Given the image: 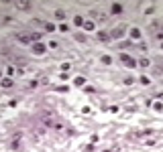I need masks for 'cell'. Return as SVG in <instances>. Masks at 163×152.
<instances>
[{
    "mask_svg": "<svg viewBox=\"0 0 163 152\" xmlns=\"http://www.w3.org/2000/svg\"><path fill=\"white\" fill-rule=\"evenodd\" d=\"M102 63H104V65H110V63H112V59H110L108 55H104V57H102Z\"/></svg>",
    "mask_w": 163,
    "mask_h": 152,
    "instance_id": "10",
    "label": "cell"
},
{
    "mask_svg": "<svg viewBox=\"0 0 163 152\" xmlns=\"http://www.w3.org/2000/svg\"><path fill=\"white\" fill-rule=\"evenodd\" d=\"M55 16H57V18H63V16H65V12H63V10H57V12H55Z\"/></svg>",
    "mask_w": 163,
    "mask_h": 152,
    "instance_id": "17",
    "label": "cell"
},
{
    "mask_svg": "<svg viewBox=\"0 0 163 152\" xmlns=\"http://www.w3.org/2000/svg\"><path fill=\"white\" fill-rule=\"evenodd\" d=\"M131 37H132V39H139V37H141V30H139V29H131Z\"/></svg>",
    "mask_w": 163,
    "mask_h": 152,
    "instance_id": "4",
    "label": "cell"
},
{
    "mask_svg": "<svg viewBox=\"0 0 163 152\" xmlns=\"http://www.w3.org/2000/svg\"><path fill=\"white\" fill-rule=\"evenodd\" d=\"M139 63H141V67H147V65H149V59H141Z\"/></svg>",
    "mask_w": 163,
    "mask_h": 152,
    "instance_id": "15",
    "label": "cell"
},
{
    "mask_svg": "<svg viewBox=\"0 0 163 152\" xmlns=\"http://www.w3.org/2000/svg\"><path fill=\"white\" fill-rule=\"evenodd\" d=\"M141 83L147 85V83H149V77H147V75H143V77H141Z\"/></svg>",
    "mask_w": 163,
    "mask_h": 152,
    "instance_id": "18",
    "label": "cell"
},
{
    "mask_svg": "<svg viewBox=\"0 0 163 152\" xmlns=\"http://www.w3.org/2000/svg\"><path fill=\"white\" fill-rule=\"evenodd\" d=\"M45 29L49 30V32H51V30H55V24H51V23H47V24H45Z\"/></svg>",
    "mask_w": 163,
    "mask_h": 152,
    "instance_id": "14",
    "label": "cell"
},
{
    "mask_svg": "<svg viewBox=\"0 0 163 152\" xmlns=\"http://www.w3.org/2000/svg\"><path fill=\"white\" fill-rule=\"evenodd\" d=\"M84 29H86V30H94V23H90V20H84Z\"/></svg>",
    "mask_w": 163,
    "mask_h": 152,
    "instance_id": "5",
    "label": "cell"
},
{
    "mask_svg": "<svg viewBox=\"0 0 163 152\" xmlns=\"http://www.w3.org/2000/svg\"><path fill=\"white\" fill-rule=\"evenodd\" d=\"M98 41H102V43H104V41H108V35H106V32H98Z\"/></svg>",
    "mask_w": 163,
    "mask_h": 152,
    "instance_id": "7",
    "label": "cell"
},
{
    "mask_svg": "<svg viewBox=\"0 0 163 152\" xmlns=\"http://www.w3.org/2000/svg\"><path fill=\"white\" fill-rule=\"evenodd\" d=\"M73 23L78 24V26H82V24H84V20H82V16H76V20H73Z\"/></svg>",
    "mask_w": 163,
    "mask_h": 152,
    "instance_id": "13",
    "label": "cell"
},
{
    "mask_svg": "<svg viewBox=\"0 0 163 152\" xmlns=\"http://www.w3.org/2000/svg\"><path fill=\"white\" fill-rule=\"evenodd\" d=\"M73 83H76V85H84L86 79H84V77H76V81H73Z\"/></svg>",
    "mask_w": 163,
    "mask_h": 152,
    "instance_id": "12",
    "label": "cell"
},
{
    "mask_svg": "<svg viewBox=\"0 0 163 152\" xmlns=\"http://www.w3.org/2000/svg\"><path fill=\"white\" fill-rule=\"evenodd\" d=\"M104 152H110V150H104Z\"/></svg>",
    "mask_w": 163,
    "mask_h": 152,
    "instance_id": "19",
    "label": "cell"
},
{
    "mask_svg": "<svg viewBox=\"0 0 163 152\" xmlns=\"http://www.w3.org/2000/svg\"><path fill=\"white\" fill-rule=\"evenodd\" d=\"M2 87H12V81L10 79H2Z\"/></svg>",
    "mask_w": 163,
    "mask_h": 152,
    "instance_id": "11",
    "label": "cell"
},
{
    "mask_svg": "<svg viewBox=\"0 0 163 152\" xmlns=\"http://www.w3.org/2000/svg\"><path fill=\"white\" fill-rule=\"evenodd\" d=\"M120 61H122V63L126 65V67H135V65H137V63H135V59H132V57H129L126 53H122V55H120Z\"/></svg>",
    "mask_w": 163,
    "mask_h": 152,
    "instance_id": "1",
    "label": "cell"
},
{
    "mask_svg": "<svg viewBox=\"0 0 163 152\" xmlns=\"http://www.w3.org/2000/svg\"><path fill=\"white\" fill-rule=\"evenodd\" d=\"M122 32H124V26H118L116 30H112V39H120V37H122Z\"/></svg>",
    "mask_w": 163,
    "mask_h": 152,
    "instance_id": "3",
    "label": "cell"
},
{
    "mask_svg": "<svg viewBox=\"0 0 163 152\" xmlns=\"http://www.w3.org/2000/svg\"><path fill=\"white\" fill-rule=\"evenodd\" d=\"M31 39H33V41H39V39H41V35H39V32H33V35H31Z\"/></svg>",
    "mask_w": 163,
    "mask_h": 152,
    "instance_id": "16",
    "label": "cell"
},
{
    "mask_svg": "<svg viewBox=\"0 0 163 152\" xmlns=\"http://www.w3.org/2000/svg\"><path fill=\"white\" fill-rule=\"evenodd\" d=\"M16 6L24 10V8H29V6H31V2H16Z\"/></svg>",
    "mask_w": 163,
    "mask_h": 152,
    "instance_id": "8",
    "label": "cell"
},
{
    "mask_svg": "<svg viewBox=\"0 0 163 152\" xmlns=\"http://www.w3.org/2000/svg\"><path fill=\"white\" fill-rule=\"evenodd\" d=\"M120 10H122V4L114 2V4H112V12H120Z\"/></svg>",
    "mask_w": 163,
    "mask_h": 152,
    "instance_id": "6",
    "label": "cell"
},
{
    "mask_svg": "<svg viewBox=\"0 0 163 152\" xmlns=\"http://www.w3.org/2000/svg\"><path fill=\"white\" fill-rule=\"evenodd\" d=\"M16 39H18L21 43H29V39H31V37H27V35H18Z\"/></svg>",
    "mask_w": 163,
    "mask_h": 152,
    "instance_id": "9",
    "label": "cell"
},
{
    "mask_svg": "<svg viewBox=\"0 0 163 152\" xmlns=\"http://www.w3.org/2000/svg\"><path fill=\"white\" fill-rule=\"evenodd\" d=\"M33 51H35L37 55L45 53V45H41V43H35V45H33Z\"/></svg>",
    "mask_w": 163,
    "mask_h": 152,
    "instance_id": "2",
    "label": "cell"
}]
</instances>
